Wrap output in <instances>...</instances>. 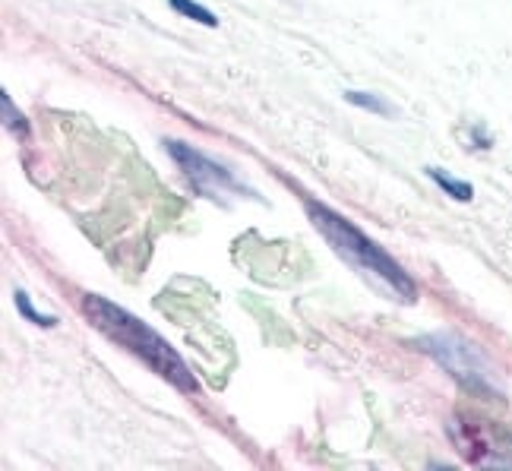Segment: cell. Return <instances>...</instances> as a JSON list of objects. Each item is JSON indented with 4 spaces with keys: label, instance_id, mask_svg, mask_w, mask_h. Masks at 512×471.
<instances>
[{
    "label": "cell",
    "instance_id": "6",
    "mask_svg": "<svg viewBox=\"0 0 512 471\" xmlns=\"http://www.w3.org/2000/svg\"><path fill=\"white\" fill-rule=\"evenodd\" d=\"M171 4L181 10V13H187V16H196L200 23H206V26H215V16L209 13V10H203V7H196V4H190V0H171Z\"/></svg>",
    "mask_w": 512,
    "mask_h": 471
},
{
    "label": "cell",
    "instance_id": "7",
    "mask_svg": "<svg viewBox=\"0 0 512 471\" xmlns=\"http://www.w3.org/2000/svg\"><path fill=\"white\" fill-rule=\"evenodd\" d=\"M16 304H19V310H23V313H26V317H29L32 323H38V326H54V317H42V313H35V310L29 307V298H26L23 291L16 294Z\"/></svg>",
    "mask_w": 512,
    "mask_h": 471
},
{
    "label": "cell",
    "instance_id": "5",
    "mask_svg": "<svg viewBox=\"0 0 512 471\" xmlns=\"http://www.w3.org/2000/svg\"><path fill=\"white\" fill-rule=\"evenodd\" d=\"M433 174V181H437L443 190H449L452 196H456V200H471V187L468 184H459V181H452V178H443L440 171H430Z\"/></svg>",
    "mask_w": 512,
    "mask_h": 471
},
{
    "label": "cell",
    "instance_id": "1",
    "mask_svg": "<svg viewBox=\"0 0 512 471\" xmlns=\"http://www.w3.org/2000/svg\"><path fill=\"white\" fill-rule=\"evenodd\" d=\"M307 209H310L313 225L326 234V241L336 247L339 257H345L367 282H373L380 291L392 294V298L415 301V285H411V279L386 257L377 244H370L358 228L348 225L345 219H339L336 212H329L317 203H310Z\"/></svg>",
    "mask_w": 512,
    "mask_h": 471
},
{
    "label": "cell",
    "instance_id": "8",
    "mask_svg": "<svg viewBox=\"0 0 512 471\" xmlns=\"http://www.w3.org/2000/svg\"><path fill=\"white\" fill-rule=\"evenodd\" d=\"M4 111H7V117H10V121H7V127L10 130H19V133H26V124H23V117H19V114H13V105H10V98L4 95Z\"/></svg>",
    "mask_w": 512,
    "mask_h": 471
},
{
    "label": "cell",
    "instance_id": "4",
    "mask_svg": "<svg viewBox=\"0 0 512 471\" xmlns=\"http://www.w3.org/2000/svg\"><path fill=\"white\" fill-rule=\"evenodd\" d=\"M171 155L177 162H181L184 168H187V174H190V181L200 187L203 193H212V190H238V184L231 181V174L225 171V168H219V165H212V162H206L203 155H196V152H190L187 146H181V143H171Z\"/></svg>",
    "mask_w": 512,
    "mask_h": 471
},
{
    "label": "cell",
    "instance_id": "3",
    "mask_svg": "<svg viewBox=\"0 0 512 471\" xmlns=\"http://www.w3.org/2000/svg\"><path fill=\"white\" fill-rule=\"evenodd\" d=\"M452 437H456L459 453L468 462H475V465H512V459H506L509 449H503L506 440L484 421H456Z\"/></svg>",
    "mask_w": 512,
    "mask_h": 471
},
{
    "label": "cell",
    "instance_id": "2",
    "mask_svg": "<svg viewBox=\"0 0 512 471\" xmlns=\"http://www.w3.org/2000/svg\"><path fill=\"white\" fill-rule=\"evenodd\" d=\"M86 313H89V320L105 332V336H111L117 345L130 348L136 358H143L155 370V374L168 377L171 383H177L187 392L196 389L187 364L177 358L174 348L159 336V332H152L146 323H140L136 317H130L127 310L114 307L102 298H86Z\"/></svg>",
    "mask_w": 512,
    "mask_h": 471
}]
</instances>
